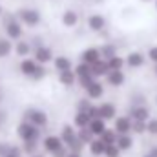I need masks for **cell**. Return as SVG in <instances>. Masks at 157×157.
Listing matches in <instances>:
<instances>
[{
	"label": "cell",
	"mask_w": 157,
	"mask_h": 157,
	"mask_svg": "<svg viewBox=\"0 0 157 157\" xmlns=\"http://www.w3.org/2000/svg\"><path fill=\"white\" fill-rule=\"evenodd\" d=\"M55 68H57L59 71H70V70H71V62H70V59H66V57H57V59H55Z\"/></svg>",
	"instance_id": "obj_23"
},
{
	"label": "cell",
	"mask_w": 157,
	"mask_h": 157,
	"mask_svg": "<svg viewBox=\"0 0 157 157\" xmlns=\"http://www.w3.org/2000/svg\"><path fill=\"white\" fill-rule=\"evenodd\" d=\"M90 150H91V155H102L104 150H106V144L101 139H95V141L90 143Z\"/></svg>",
	"instance_id": "obj_22"
},
{
	"label": "cell",
	"mask_w": 157,
	"mask_h": 157,
	"mask_svg": "<svg viewBox=\"0 0 157 157\" xmlns=\"http://www.w3.org/2000/svg\"><path fill=\"white\" fill-rule=\"evenodd\" d=\"M77 137L82 141V143H91V141H93V139H91V137H93V133L90 132V128H80V130H78V133H77Z\"/></svg>",
	"instance_id": "obj_27"
},
{
	"label": "cell",
	"mask_w": 157,
	"mask_h": 157,
	"mask_svg": "<svg viewBox=\"0 0 157 157\" xmlns=\"http://www.w3.org/2000/svg\"><path fill=\"white\" fill-rule=\"evenodd\" d=\"M101 53H102V57H106L108 60H110V59H113V57H117V55H115V46H112V44H106V46H102Z\"/></svg>",
	"instance_id": "obj_29"
},
{
	"label": "cell",
	"mask_w": 157,
	"mask_h": 157,
	"mask_svg": "<svg viewBox=\"0 0 157 157\" xmlns=\"http://www.w3.org/2000/svg\"><path fill=\"white\" fill-rule=\"evenodd\" d=\"M73 122H75V126H77L78 130H80V128H88L90 122H91V117H90L86 112H77V115H75V119H73Z\"/></svg>",
	"instance_id": "obj_15"
},
{
	"label": "cell",
	"mask_w": 157,
	"mask_h": 157,
	"mask_svg": "<svg viewBox=\"0 0 157 157\" xmlns=\"http://www.w3.org/2000/svg\"><path fill=\"white\" fill-rule=\"evenodd\" d=\"M126 62H128V66H132V68H137V66H143V62H144V57H143L139 51H132V53L126 57Z\"/></svg>",
	"instance_id": "obj_18"
},
{
	"label": "cell",
	"mask_w": 157,
	"mask_h": 157,
	"mask_svg": "<svg viewBox=\"0 0 157 157\" xmlns=\"http://www.w3.org/2000/svg\"><path fill=\"white\" fill-rule=\"evenodd\" d=\"M60 139H62V143H64L66 146H70V144L77 139V133H75V130H73L71 126H64V128H62V133H60Z\"/></svg>",
	"instance_id": "obj_13"
},
{
	"label": "cell",
	"mask_w": 157,
	"mask_h": 157,
	"mask_svg": "<svg viewBox=\"0 0 157 157\" xmlns=\"http://www.w3.org/2000/svg\"><path fill=\"white\" fill-rule=\"evenodd\" d=\"M90 132L93 133V135H102L104 132H106V124H104V119H93L91 122H90Z\"/></svg>",
	"instance_id": "obj_12"
},
{
	"label": "cell",
	"mask_w": 157,
	"mask_h": 157,
	"mask_svg": "<svg viewBox=\"0 0 157 157\" xmlns=\"http://www.w3.org/2000/svg\"><path fill=\"white\" fill-rule=\"evenodd\" d=\"M90 108H91V104H88V101H80L78 102V112H86L88 113Z\"/></svg>",
	"instance_id": "obj_38"
},
{
	"label": "cell",
	"mask_w": 157,
	"mask_h": 157,
	"mask_svg": "<svg viewBox=\"0 0 157 157\" xmlns=\"http://www.w3.org/2000/svg\"><path fill=\"white\" fill-rule=\"evenodd\" d=\"M18 135H20L26 143H29V141H37L39 135H40L39 126H35V124H31V122H22V124L18 126Z\"/></svg>",
	"instance_id": "obj_1"
},
{
	"label": "cell",
	"mask_w": 157,
	"mask_h": 157,
	"mask_svg": "<svg viewBox=\"0 0 157 157\" xmlns=\"http://www.w3.org/2000/svg\"><path fill=\"white\" fill-rule=\"evenodd\" d=\"M59 80L64 84V86H71L73 82H75V73L70 70V71H60V75H59Z\"/></svg>",
	"instance_id": "obj_24"
},
{
	"label": "cell",
	"mask_w": 157,
	"mask_h": 157,
	"mask_svg": "<svg viewBox=\"0 0 157 157\" xmlns=\"http://www.w3.org/2000/svg\"><path fill=\"white\" fill-rule=\"evenodd\" d=\"M119 154H121V150H119L117 144H108L106 150H104V155L106 157H119Z\"/></svg>",
	"instance_id": "obj_32"
},
{
	"label": "cell",
	"mask_w": 157,
	"mask_h": 157,
	"mask_svg": "<svg viewBox=\"0 0 157 157\" xmlns=\"http://www.w3.org/2000/svg\"><path fill=\"white\" fill-rule=\"evenodd\" d=\"M101 141L108 146V144H115L117 143V135H115V132L113 130H106L102 135H101Z\"/></svg>",
	"instance_id": "obj_25"
},
{
	"label": "cell",
	"mask_w": 157,
	"mask_h": 157,
	"mask_svg": "<svg viewBox=\"0 0 157 157\" xmlns=\"http://www.w3.org/2000/svg\"><path fill=\"white\" fill-rule=\"evenodd\" d=\"M132 117H133V121H143V122H146L148 117H150V112H148L144 106H135V108L132 110Z\"/></svg>",
	"instance_id": "obj_17"
},
{
	"label": "cell",
	"mask_w": 157,
	"mask_h": 157,
	"mask_svg": "<svg viewBox=\"0 0 157 157\" xmlns=\"http://www.w3.org/2000/svg\"><path fill=\"white\" fill-rule=\"evenodd\" d=\"M53 155H55V157H68L70 154H68V150H66V148H60V150H59V152H55Z\"/></svg>",
	"instance_id": "obj_41"
},
{
	"label": "cell",
	"mask_w": 157,
	"mask_h": 157,
	"mask_svg": "<svg viewBox=\"0 0 157 157\" xmlns=\"http://www.w3.org/2000/svg\"><path fill=\"white\" fill-rule=\"evenodd\" d=\"M90 68H91V75H93V77H101V75H106V73H110L108 60H99V62L91 64Z\"/></svg>",
	"instance_id": "obj_8"
},
{
	"label": "cell",
	"mask_w": 157,
	"mask_h": 157,
	"mask_svg": "<svg viewBox=\"0 0 157 157\" xmlns=\"http://www.w3.org/2000/svg\"><path fill=\"white\" fill-rule=\"evenodd\" d=\"M108 82H110L112 86H121V84L124 82V73H122V70L110 71V73H108Z\"/></svg>",
	"instance_id": "obj_21"
},
{
	"label": "cell",
	"mask_w": 157,
	"mask_h": 157,
	"mask_svg": "<svg viewBox=\"0 0 157 157\" xmlns=\"http://www.w3.org/2000/svg\"><path fill=\"white\" fill-rule=\"evenodd\" d=\"M28 119H29V122L35 124V126H44V124L48 122V115H46L44 112H40V110H29V112H28Z\"/></svg>",
	"instance_id": "obj_5"
},
{
	"label": "cell",
	"mask_w": 157,
	"mask_h": 157,
	"mask_svg": "<svg viewBox=\"0 0 157 157\" xmlns=\"http://www.w3.org/2000/svg\"><path fill=\"white\" fill-rule=\"evenodd\" d=\"M51 57H53V53H51V49H49V48L39 46V48H37V51H35V60H37L39 64H46V62H49V60H51Z\"/></svg>",
	"instance_id": "obj_7"
},
{
	"label": "cell",
	"mask_w": 157,
	"mask_h": 157,
	"mask_svg": "<svg viewBox=\"0 0 157 157\" xmlns=\"http://www.w3.org/2000/svg\"><path fill=\"white\" fill-rule=\"evenodd\" d=\"M20 18L28 24V26H35L40 22V13L35 11V9H24L20 11Z\"/></svg>",
	"instance_id": "obj_3"
},
{
	"label": "cell",
	"mask_w": 157,
	"mask_h": 157,
	"mask_svg": "<svg viewBox=\"0 0 157 157\" xmlns=\"http://www.w3.org/2000/svg\"><path fill=\"white\" fill-rule=\"evenodd\" d=\"M104 26H106V20H104V17H101V15H91V17L88 18V28L93 29V31H101Z\"/></svg>",
	"instance_id": "obj_9"
},
{
	"label": "cell",
	"mask_w": 157,
	"mask_h": 157,
	"mask_svg": "<svg viewBox=\"0 0 157 157\" xmlns=\"http://www.w3.org/2000/svg\"><path fill=\"white\" fill-rule=\"evenodd\" d=\"M144 157H152V155H150V154H148V155H144Z\"/></svg>",
	"instance_id": "obj_46"
},
{
	"label": "cell",
	"mask_w": 157,
	"mask_h": 157,
	"mask_svg": "<svg viewBox=\"0 0 157 157\" xmlns=\"http://www.w3.org/2000/svg\"><path fill=\"white\" fill-rule=\"evenodd\" d=\"M88 115L91 117V121H93V119H101V110H99V106H91V108L88 110Z\"/></svg>",
	"instance_id": "obj_34"
},
{
	"label": "cell",
	"mask_w": 157,
	"mask_h": 157,
	"mask_svg": "<svg viewBox=\"0 0 157 157\" xmlns=\"http://www.w3.org/2000/svg\"><path fill=\"white\" fill-rule=\"evenodd\" d=\"M44 75H46V70H44L42 66H39V70L35 71V75H33V78H35V80H39V78H42Z\"/></svg>",
	"instance_id": "obj_39"
},
{
	"label": "cell",
	"mask_w": 157,
	"mask_h": 157,
	"mask_svg": "<svg viewBox=\"0 0 157 157\" xmlns=\"http://www.w3.org/2000/svg\"><path fill=\"white\" fill-rule=\"evenodd\" d=\"M68 157H80V154H70Z\"/></svg>",
	"instance_id": "obj_44"
},
{
	"label": "cell",
	"mask_w": 157,
	"mask_h": 157,
	"mask_svg": "<svg viewBox=\"0 0 157 157\" xmlns=\"http://www.w3.org/2000/svg\"><path fill=\"white\" fill-rule=\"evenodd\" d=\"M132 130H133L135 133H143V132H146V122H143V121H135L133 126H132Z\"/></svg>",
	"instance_id": "obj_33"
},
{
	"label": "cell",
	"mask_w": 157,
	"mask_h": 157,
	"mask_svg": "<svg viewBox=\"0 0 157 157\" xmlns=\"http://www.w3.org/2000/svg\"><path fill=\"white\" fill-rule=\"evenodd\" d=\"M150 155H152V157H157V146H154V148L150 150Z\"/></svg>",
	"instance_id": "obj_43"
},
{
	"label": "cell",
	"mask_w": 157,
	"mask_h": 157,
	"mask_svg": "<svg viewBox=\"0 0 157 157\" xmlns=\"http://www.w3.org/2000/svg\"><path fill=\"white\" fill-rule=\"evenodd\" d=\"M6 33L9 35V39H20L22 37V28L18 22H7L6 24Z\"/></svg>",
	"instance_id": "obj_11"
},
{
	"label": "cell",
	"mask_w": 157,
	"mask_h": 157,
	"mask_svg": "<svg viewBox=\"0 0 157 157\" xmlns=\"http://www.w3.org/2000/svg\"><path fill=\"white\" fill-rule=\"evenodd\" d=\"M78 82H80L84 88H88V86L93 82V75H86V77H80V78H78Z\"/></svg>",
	"instance_id": "obj_36"
},
{
	"label": "cell",
	"mask_w": 157,
	"mask_h": 157,
	"mask_svg": "<svg viewBox=\"0 0 157 157\" xmlns=\"http://www.w3.org/2000/svg\"><path fill=\"white\" fill-rule=\"evenodd\" d=\"M60 148H64V146H62V139H60V137H57V135H49V137H46V139H44V150H46V152L55 154V152H59Z\"/></svg>",
	"instance_id": "obj_2"
},
{
	"label": "cell",
	"mask_w": 157,
	"mask_h": 157,
	"mask_svg": "<svg viewBox=\"0 0 157 157\" xmlns=\"http://www.w3.org/2000/svg\"><path fill=\"white\" fill-rule=\"evenodd\" d=\"M77 22H78V15L75 11H66V13L62 15V24H64V26L73 28V26H77Z\"/></svg>",
	"instance_id": "obj_19"
},
{
	"label": "cell",
	"mask_w": 157,
	"mask_h": 157,
	"mask_svg": "<svg viewBox=\"0 0 157 157\" xmlns=\"http://www.w3.org/2000/svg\"><path fill=\"white\" fill-rule=\"evenodd\" d=\"M155 73H157V66H155Z\"/></svg>",
	"instance_id": "obj_47"
},
{
	"label": "cell",
	"mask_w": 157,
	"mask_h": 157,
	"mask_svg": "<svg viewBox=\"0 0 157 157\" xmlns=\"http://www.w3.org/2000/svg\"><path fill=\"white\" fill-rule=\"evenodd\" d=\"M119 146V150L121 152H124V150H130L132 148V144H133V141H132V137L126 133V135H119L117 137V143H115Z\"/></svg>",
	"instance_id": "obj_20"
},
{
	"label": "cell",
	"mask_w": 157,
	"mask_h": 157,
	"mask_svg": "<svg viewBox=\"0 0 157 157\" xmlns=\"http://www.w3.org/2000/svg\"><path fill=\"white\" fill-rule=\"evenodd\" d=\"M24 148H26V152H28V154H33V152L37 150V141H29V143H26V146H24Z\"/></svg>",
	"instance_id": "obj_37"
},
{
	"label": "cell",
	"mask_w": 157,
	"mask_h": 157,
	"mask_svg": "<svg viewBox=\"0 0 157 157\" xmlns=\"http://www.w3.org/2000/svg\"><path fill=\"white\" fill-rule=\"evenodd\" d=\"M146 132H150L152 135H157V121H150V122H146Z\"/></svg>",
	"instance_id": "obj_35"
},
{
	"label": "cell",
	"mask_w": 157,
	"mask_h": 157,
	"mask_svg": "<svg viewBox=\"0 0 157 157\" xmlns=\"http://www.w3.org/2000/svg\"><path fill=\"white\" fill-rule=\"evenodd\" d=\"M31 157H42V155H37V154H35V155H31Z\"/></svg>",
	"instance_id": "obj_45"
},
{
	"label": "cell",
	"mask_w": 157,
	"mask_h": 157,
	"mask_svg": "<svg viewBox=\"0 0 157 157\" xmlns=\"http://www.w3.org/2000/svg\"><path fill=\"white\" fill-rule=\"evenodd\" d=\"M108 66H110V71H117V70H122V59L121 57H113L108 60Z\"/></svg>",
	"instance_id": "obj_30"
},
{
	"label": "cell",
	"mask_w": 157,
	"mask_h": 157,
	"mask_svg": "<svg viewBox=\"0 0 157 157\" xmlns=\"http://www.w3.org/2000/svg\"><path fill=\"white\" fill-rule=\"evenodd\" d=\"M86 93H88L90 99H99V97L102 95V84L97 82V80H93V82L86 88Z\"/></svg>",
	"instance_id": "obj_14"
},
{
	"label": "cell",
	"mask_w": 157,
	"mask_h": 157,
	"mask_svg": "<svg viewBox=\"0 0 157 157\" xmlns=\"http://www.w3.org/2000/svg\"><path fill=\"white\" fill-rule=\"evenodd\" d=\"M37 70H39V62H37V60L26 59V60H22V64H20V71H22L24 75H28V77H33Z\"/></svg>",
	"instance_id": "obj_6"
},
{
	"label": "cell",
	"mask_w": 157,
	"mask_h": 157,
	"mask_svg": "<svg viewBox=\"0 0 157 157\" xmlns=\"http://www.w3.org/2000/svg\"><path fill=\"white\" fill-rule=\"evenodd\" d=\"M99 110H101V119H113L115 117V106L112 104V102H104V104H101L99 106Z\"/></svg>",
	"instance_id": "obj_16"
},
{
	"label": "cell",
	"mask_w": 157,
	"mask_h": 157,
	"mask_svg": "<svg viewBox=\"0 0 157 157\" xmlns=\"http://www.w3.org/2000/svg\"><path fill=\"white\" fill-rule=\"evenodd\" d=\"M6 157H18V154H17V148H11V150H9V154H7Z\"/></svg>",
	"instance_id": "obj_42"
},
{
	"label": "cell",
	"mask_w": 157,
	"mask_h": 157,
	"mask_svg": "<svg viewBox=\"0 0 157 157\" xmlns=\"http://www.w3.org/2000/svg\"><path fill=\"white\" fill-rule=\"evenodd\" d=\"M148 57L154 60V62H157V46H154V48H150V51H148Z\"/></svg>",
	"instance_id": "obj_40"
},
{
	"label": "cell",
	"mask_w": 157,
	"mask_h": 157,
	"mask_svg": "<svg viewBox=\"0 0 157 157\" xmlns=\"http://www.w3.org/2000/svg\"><path fill=\"white\" fill-rule=\"evenodd\" d=\"M132 121L128 117H119L117 121H115V130L119 132V135H126L130 130H132Z\"/></svg>",
	"instance_id": "obj_10"
},
{
	"label": "cell",
	"mask_w": 157,
	"mask_h": 157,
	"mask_svg": "<svg viewBox=\"0 0 157 157\" xmlns=\"http://www.w3.org/2000/svg\"><path fill=\"white\" fill-rule=\"evenodd\" d=\"M101 57H102V53H101V49H97V48H88L84 53H82V60L86 62V64H95V62H99L101 60Z\"/></svg>",
	"instance_id": "obj_4"
},
{
	"label": "cell",
	"mask_w": 157,
	"mask_h": 157,
	"mask_svg": "<svg viewBox=\"0 0 157 157\" xmlns=\"http://www.w3.org/2000/svg\"><path fill=\"white\" fill-rule=\"evenodd\" d=\"M75 75H77L78 78L86 77V75H91V68H90V64H86V62L78 64L77 68H75Z\"/></svg>",
	"instance_id": "obj_26"
},
{
	"label": "cell",
	"mask_w": 157,
	"mask_h": 157,
	"mask_svg": "<svg viewBox=\"0 0 157 157\" xmlns=\"http://www.w3.org/2000/svg\"><path fill=\"white\" fill-rule=\"evenodd\" d=\"M11 42L9 40H6V39H0V57L4 59V57H7L9 53H11Z\"/></svg>",
	"instance_id": "obj_28"
},
{
	"label": "cell",
	"mask_w": 157,
	"mask_h": 157,
	"mask_svg": "<svg viewBox=\"0 0 157 157\" xmlns=\"http://www.w3.org/2000/svg\"><path fill=\"white\" fill-rule=\"evenodd\" d=\"M15 51L18 53V57H26L29 53V44L28 42H18L17 48H15Z\"/></svg>",
	"instance_id": "obj_31"
}]
</instances>
